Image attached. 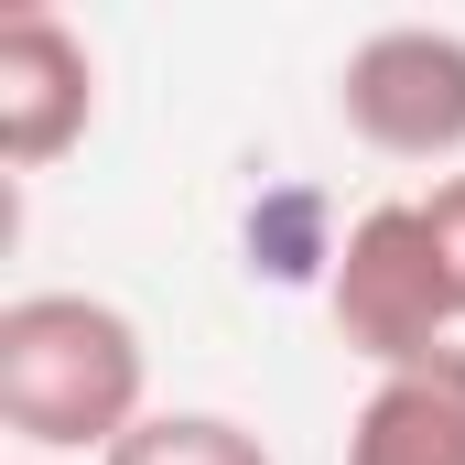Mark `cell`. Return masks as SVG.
I'll return each mask as SVG.
<instances>
[{
  "label": "cell",
  "instance_id": "7",
  "mask_svg": "<svg viewBox=\"0 0 465 465\" xmlns=\"http://www.w3.org/2000/svg\"><path fill=\"white\" fill-rule=\"evenodd\" d=\"M422 238H433V260H444V292H455V325H465V173H444V184L422 195Z\"/></svg>",
  "mask_w": 465,
  "mask_h": 465
},
{
  "label": "cell",
  "instance_id": "4",
  "mask_svg": "<svg viewBox=\"0 0 465 465\" xmlns=\"http://www.w3.org/2000/svg\"><path fill=\"white\" fill-rule=\"evenodd\" d=\"M87 119H98V54H87V33L65 11H44V0L0 11V163L44 173V163H65L87 141Z\"/></svg>",
  "mask_w": 465,
  "mask_h": 465
},
{
  "label": "cell",
  "instance_id": "6",
  "mask_svg": "<svg viewBox=\"0 0 465 465\" xmlns=\"http://www.w3.org/2000/svg\"><path fill=\"white\" fill-rule=\"evenodd\" d=\"M98 465H271V444L249 433V422H228V411H152L119 455Z\"/></svg>",
  "mask_w": 465,
  "mask_h": 465
},
{
  "label": "cell",
  "instance_id": "5",
  "mask_svg": "<svg viewBox=\"0 0 465 465\" xmlns=\"http://www.w3.org/2000/svg\"><path fill=\"white\" fill-rule=\"evenodd\" d=\"M347 465H465V347L390 368L347 422Z\"/></svg>",
  "mask_w": 465,
  "mask_h": 465
},
{
  "label": "cell",
  "instance_id": "3",
  "mask_svg": "<svg viewBox=\"0 0 465 465\" xmlns=\"http://www.w3.org/2000/svg\"><path fill=\"white\" fill-rule=\"evenodd\" d=\"M336 119L379 163H455L465 152V33L390 22L336 65Z\"/></svg>",
  "mask_w": 465,
  "mask_h": 465
},
{
  "label": "cell",
  "instance_id": "8",
  "mask_svg": "<svg viewBox=\"0 0 465 465\" xmlns=\"http://www.w3.org/2000/svg\"><path fill=\"white\" fill-rule=\"evenodd\" d=\"M22 465H44V455H22Z\"/></svg>",
  "mask_w": 465,
  "mask_h": 465
},
{
  "label": "cell",
  "instance_id": "1",
  "mask_svg": "<svg viewBox=\"0 0 465 465\" xmlns=\"http://www.w3.org/2000/svg\"><path fill=\"white\" fill-rule=\"evenodd\" d=\"M141 325L98 292H22L0 303V422L22 455H119L152 411Z\"/></svg>",
  "mask_w": 465,
  "mask_h": 465
},
{
  "label": "cell",
  "instance_id": "2",
  "mask_svg": "<svg viewBox=\"0 0 465 465\" xmlns=\"http://www.w3.org/2000/svg\"><path fill=\"white\" fill-rule=\"evenodd\" d=\"M325 303H336V336H347L379 379L455 347V292H444V260H433V238H422V195H390V206H368V217L336 238Z\"/></svg>",
  "mask_w": 465,
  "mask_h": 465
}]
</instances>
